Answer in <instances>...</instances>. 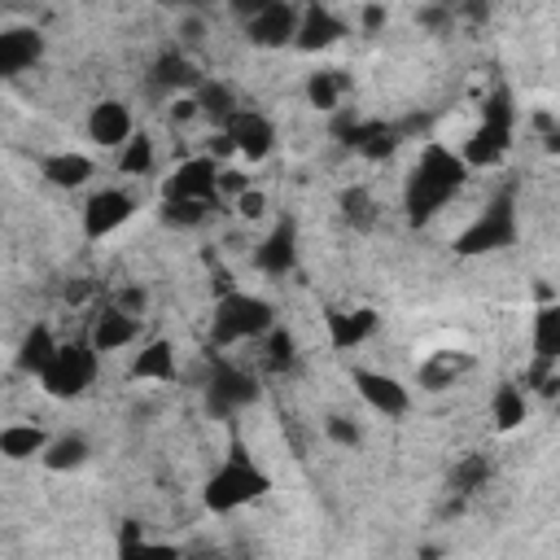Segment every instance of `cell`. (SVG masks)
Here are the masks:
<instances>
[{"label":"cell","instance_id":"cell-1","mask_svg":"<svg viewBox=\"0 0 560 560\" xmlns=\"http://www.w3.org/2000/svg\"><path fill=\"white\" fill-rule=\"evenodd\" d=\"M464 175H468V166H464L459 153H451L446 144H424L420 162H416L411 175H407V197H402V201H407V214H411L416 223H424L429 214H438V210L459 192Z\"/></svg>","mask_w":560,"mask_h":560},{"label":"cell","instance_id":"cell-2","mask_svg":"<svg viewBox=\"0 0 560 560\" xmlns=\"http://www.w3.org/2000/svg\"><path fill=\"white\" fill-rule=\"evenodd\" d=\"M271 328V306L245 289H228L219 293L214 311H210V341L214 346H236V341H254Z\"/></svg>","mask_w":560,"mask_h":560},{"label":"cell","instance_id":"cell-3","mask_svg":"<svg viewBox=\"0 0 560 560\" xmlns=\"http://www.w3.org/2000/svg\"><path fill=\"white\" fill-rule=\"evenodd\" d=\"M267 486H271V481H267V472H258L241 451H232V459H228L223 468H214V472H210V481H206L201 499H206V508H210V512H236V508L254 503Z\"/></svg>","mask_w":560,"mask_h":560},{"label":"cell","instance_id":"cell-4","mask_svg":"<svg viewBox=\"0 0 560 560\" xmlns=\"http://www.w3.org/2000/svg\"><path fill=\"white\" fill-rule=\"evenodd\" d=\"M512 122H516L512 96H508V92H494V96L486 101V114H481L472 140H468L464 153H459L464 166H494V162L508 153V144H512Z\"/></svg>","mask_w":560,"mask_h":560},{"label":"cell","instance_id":"cell-5","mask_svg":"<svg viewBox=\"0 0 560 560\" xmlns=\"http://www.w3.org/2000/svg\"><path fill=\"white\" fill-rule=\"evenodd\" d=\"M39 381H44V389L52 398H79L96 381V350H92V341H66V346L57 341V350L44 363Z\"/></svg>","mask_w":560,"mask_h":560},{"label":"cell","instance_id":"cell-6","mask_svg":"<svg viewBox=\"0 0 560 560\" xmlns=\"http://www.w3.org/2000/svg\"><path fill=\"white\" fill-rule=\"evenodd\" d=\"M512 236H516V214H512V201L503 197V201H494L490 210H481V214L459 232L455 249H459V254H490V249L512 245Z\"/></svg>","mask_w":560,"mask_h":560},{"label":"cell","instance_id":"cell-7","mask_svg":"<svg viewBox=\"0 0 560 560\" xmlns=\"http://www.w3.org/2000/svg\"><path fill=\"white\" fill-rule=\"evenodd\" d=\"M254 398H258V381H254L245 368L219 363V368L210 372V385H206V407H210V416L228 420V416L245 411Z\"/></svg>","mask_w":560,"mask_h":560},{"label":"cell","instance_id":"cell-8","mask_svg":"<svg viewBox=\"0 0 560 560\" xmlns=\"http://www.w3.org/2000/svg\"><path fill=\"white\" fill-rule=\"evenodd\" d=\"M223 131H228V140H232V153H241L245 162L267 158L271 144H276V127H271V118H262L258 109H245V105L223 122Z\"/></svg>","mask_w":560,"mask_h":560},{"label":"cell","instance_id":"cell-9","mask_svg":"<svg viewBox=\"0 0 560 560\" xmlns=\"http://www.w3.org/2000/svg\"><path fill=\"white\" fill-rule=\"evenodd\" d=\"M131 214H136L131 192H122V188H101V192H92L88 206H83V232H88V241H101V236L118 232Z\"/></svg>","mask_w":560,"mask_h":560},{"label":"cell","instance_id":"cell-10","mask_svg":"<svg viewBox=\"0 0 560 560\" xmlns=\"http://www.w3.org/2000/svg\"><path fill=\"white\" fill-rule=\"evenodd\" d=\"M219 162L206 158H188L175 166V175L162 184V197H197V201H214L219 206Z\"/></svg>","mask_w":560,"mask_h":560},{"label":"cell","instance_id":"cell-11","mask_svg":"<svg viewBox=\"0 0 560 560\" xmlns=\"http://www.w3.org/2000/svg\"><path fill=\"white\" fill-rule=\"evenodd\" d=\"M354 389H359V398H363L372 411H381L385 420L407 416V407H411L407 385H398V381L385 376V372H368V368H359V372H354Z\"/></svg>","mask_w":560,"mask_h":560},{"label":"cell","instance_id":"cell-12","mask_svg":"<svg viewBox=\"0 0 560 560\" xmlns=\"http://www.w3.org/2000/svg\"><path fill=\"white\" fill-rule=\"evenodd\" d=\"M293 31H298V9H293L289 0H271L262 13H254V18L245 22L249 44H258V48L293 44Z\"/></svg>","mask_w":560,"mask_h":560},{"label":"cell","instance_id":"cell-13","mask_svg":"<svg viewBox=\"0 0 560 560\" xmlns=\"http://www.w3.org/2000/svg\"><path fill=\"white\" fill-rule=\"evenodd\" d=\"M192 83H201V74H197V66L188 61V52L184 48H171V52H162L158 61H153V70H149V92L153 96H179V92H188Z\"/></svg>","mask_w":560,"mask_h":560},{"label":"cell","instance_id":"cell-14","mask_svg":"<svg viewBox=\"0 0 560 560\" xmlns=\"http://www.w3.org/2000/svg\"><path fill=\"white\" fill-rule=\"evenodd\" d=\"M293 258H298V223H293V219H280V223L267 232V241L254 249V267H258L262 276H284V271L293 267Z\"/></svg>","mask_w":560,"mask_h":560},{"label":"cell","instance_id":"cell-15","mask_svg":"<svg viewBox=\"0 0 560 560\" xmlns=\"http://www.w3.org/2000/svg\"><path fill=\"white\" fill-rule=\"evenodd\" d=\"M346 35V22L337 13H328L324 4H311L306 13H298V31H293V44L302 52H319L328 44H337Z\"/></svg>","mask_w":560,"mask_h":560},{"label":"cell","instance_id":"cell-16","mask_svg":"<svg viewBox=\"0 0 560 560\" xmlns=\"http://www.w3.org/2000/svg\"><path fill=\"white\" fill-rule=\"evenodd\" d=\"M88 136L101 144V149H118L127 136H131V109L122 101H101L92 114H88Z\"/></svg>","mask_w":560,"mask_h":560},{"label":"cell","instance_id":"cell-17","mask_svg":"<svg viewBox=\"0 0 560 560\" xmlns=\"http://www.w3.org/2000/svg\"><path fill=\"white\" fill-rule=\"evenodd\" d=\"M136 332H140V319L136 315H127L122 306H109V311H101L96 315V324H92V350L101 354H109V350H122V346H131L136 341Z\"/></svg>","mask_w":560,"mask_h":560},{"label":"cell","instance_id":"cell-18","mask_svg":"<svg viewBox=\"0 0 560 560\" xmlns=\"http://www.w3.org/2000/svg\"><path fill=\"white\" fill-rule=\"evenodd\" d=\"M372 332H376V311H368V306H359V311H332L328 315V341H332V350H354Z\"/></svg>","mask_w":560,"mask_h":560},{"label":"cell","instance_id":"cell-19","mask_svg":"<svg viewBox=\"0 0 560 560\" xmlns=\"http://www.w3.org/2000/svg\"><path fill=\"white\" fill-rule=\"evenodd\" d=\"M39 52H44V44H39L35 31H26V26H18V31H0V74H18V70L35 66Z\"/></svg>","mask_w":560,"mask_h":560},{"label":"cell","instance_id":"cell-20","mask_svg":"<svg viewBox=\"0 0 560 560\" xmlns=\"http://www.w3.org/2000/svg\"><path fill=\"white\" fill-rule=\"evenodd\" d=\"M39 171L52 188H83L92 179V162L83 153H52V158H44Z\"/></svg>","mask_w":560,"mask_h":560},{"label":"cell","instance_id":"cell-21","mask_svg":"<svg viewBox=\"0 0 560 560\" xmlns=\"http://www.w3.org/2000/svg\"><path fill=\"white\" fill-rule=\"evenodd\" d=\"M468 368H472L468 354L438 350V354H429V359L420 363V385H424V389H446V385H455V376H464Z\"/></svg>","mask_w":560,"mask_h":560},{"label":"cell","instance_id":"cell-22","mask_svg":"<svg viewBox=\"0 0 560 560\" xmlns=\"http://www.w3.org/2000/svg\"><path fill=\"white\" fill-rule=\"evenodd\" d=\"M131 376H136V381H171V376H175V346H171V341H149V346L136 354Z\"/></svg>","mask_w":560,"mask_h":560},{"label":"cell","instance_id":"cell-23","mask_svg":"<svg viewBox=\"0 0 560 560\" xmlns=\"http://www.w3.org/2000/svg\"><path fill=\"white\" fill-rule=\"evenodd\" d=\"M210 210H214V201H197V197H162V223H166V228H179V232L201 228V223L210 219Z\"/></svg>","mask_w":560,"mask_h":560},{"label":"cell","instance_id":"cell-24","mask_svg":"<svg viewBox=\"0 0 560 560\" xmlns=\"http://www.w3.org/2000/svg\"><path fill=\"white\" fill-rule=\"evenodd\" d=\"M44 442H48V433L39 424H9V429H0V455L4 459H31V455L44 451Z\"/></svg>","mask_w":560,"mask_h":560},{"label":"cell","instance_id":"cell-25","mask_svg":"<svg viewBox=\"0 0 560 560\" xmlns=\"http://www.w3.org/2000/svg\"><path fill=\"white\" fill-rule=\"evenodd\" d=\"M346 74H337V70H315L311 74V83H306V101L315 105V109H324V114H332V109H341V96H346Z\"/></svg>","mask_w":560,"mask_h":560},{"label":"cell","instance_id":"cell-26","mask_svg":"<svg viewBox=\"0 0 560 560\" xmlns=\"http://www.w3.org/2000/svg\"><path fill=\"white\" fill-rule=\"evenodd\" d=\"M52 350H57L52 332H48L44 324H35V328L22 337V346H18V368H22V372H31V376H39V372H44V363L52 359Z\"/></svg>","mask_w":560,"mask_h":560},{"label":"cell","instance_id":"cell-27","mask_svg":"<svg viewBox=\"0 0 560 560\" xmlns=\"http://www.w3.org/2000/svg\"><path fill=\"white\" fill-rule=\"evenodd\" d=\"M534 354L538 359H560V306L547 302L534 315Z\"/></svg>","mask_w":560,"mask_h":560},{"label":"cell","instance_id":"cell-28","mask_svg":"<svg viewBox=\"0 0 560 560\" xmlns=\"http://www.w3.org/2000/svg\"><path fill=\"white\" fill-rule=\"evenodd\" d=\"M490 416H494L499 429H516V424H525V389L512 385V381L499 385L494 398H490Z\"/></svg>","mask_w":560,"mask_h":560},{"label":"cell","instance_id":"cell-29","mask_svg":"<svg viewBox=\"0 0 560 560\" xmlns=\"http://www.w3.org/2000/svg\"><path fill=\"white\" fill-rule=\"evenodd\" d=\"M44 464L52 468V472H66V468H79L83 459H88V442L79 438V433H66V438H52V442H44Z\"/></svg>","mask_w":560,"mask_h":560},{"label":"cell","instance_id":"cell-30","mask_svg":"<svg viewBox=\"0 0 560 560\" xmlns=\"http://www.w3.org/2000/svg\"><path fill=\"white\" fill-rule=\"evenodd\" d=\"M197 109L201 114H210V122H228L241 105H236V96H232V88H223V83H201V92H197Z\"/></svg>","mask_w":560,"mask_h":560},{"label":"cell","instance_id":"cell-31","mask_svg":"<svg viewBox=\"0 0 560 560\" xmlns=\"http://www.w3.org/2000/svg\"><path fill=\"white\" fill-rule=\"evenodd\" d=\"M149 166H153V140H149L144 131H140V136L131 131V136L118 144V171H122V175H144Z\"/></svg>","mask_w":560,"mask_h":560},{"label":"cell","instance_id":"cell-32","mask_svg":"<svg viewBox=\"0 0 560 560\" xmlns=\"http://www.w3.org/2000/svg\"><path fill=\"white\" fill-rule=\"evenodd\" d=\"M262 337H267V341H262V363H267V372H289V368H293V359H298L289 328H276V324H271Z\"/></svg>","mask_w":560,"mask_h":560},{"label":"cell","instance_id":"cell-33","mask_svg":"<svg viewBox=\"0 0 560 560\" xmlns=\"http://www.w3.org/2000/svg\"><path fill=\"white\" fill-rule=\"evenodd\" d=\"M490 481V459L486 455H464L459 464H455V472H451V490L455 494H472V490H481Z\"/></svg>","mask_w":560,"mask_h":560},{"label":"cell","instance_id":"cell-34","mask_svg":"<svg viewBox=\"0 0 560 560\" xmlns=\"http://www.w3.org/2000/svg\"><path fill=\"white\" fill-rule=\"evenodd\" d=\"M341 214H346L350 228L368 232V228L376 223V201H372V192H368V188H346V192H341Z\"/></svg>","mask_w":560,"mask_h":560},{"label":"cell","instance_id":"cell-35","mask_svg":"<svg viewBox=\"0 0 560 560\" xmlns=\"http://www.w3.org/2000/svg\"><path fill=\"white\" fill-rule=\"evenodd\" d=\"M324 433L337 442V446H359V424L350 416H328L324 420Z\"/></svg>","mask_w":560,"mask_h":560},{"label":"cell","instance_id":"cell-36","mask_svg":"<svg viewBox=\"0 0 560 560\" xmlns=\"http://www.w3.org/2000/svg\"><path fill=\"white\" fill-rule=\"evenodd\" d=\"M232 201H236V214H241V219H258V214L267 210V197H262L258 188H245V192H236Z\"/></svg>","mask_w":560,"mask_h":560},{"label":"cell","instance_id":"cell-37","mask_svg":"<svg viewBox=\"0 0 560 560\" xmlns=\"http://www.w3.org/2000/svg\"><path fill=\"white\" fill-rule=\"evenodd\" d=\"M201 39H206V18H201V13H188L184 26H179V44H184V48H197Z\"/></svg>","mask_w":560,"mask_h":560},{"label":"cell","instance_id":"cell-38","mask_svg":"<svg viewBox=\"0 0 560 560\" xmlns=\"http://www.w3.org/2000/svg\"><path fill=\"white\" fill-rule=\"evenodd\" d=\"M201 109H197V96H171V122H188V118H197Z\"/></svg>","mask_w":560,"mask_h":560},{"label":"cell","instance_id":"cell-39","mask_svg":"<svg viewBox=\"0 0 560 560\" xmlns=\"http://www.w3.org/2000/svg\"><path fill=\"white\" fill-rule=\"evenodd\" d=\"M144 302H149V298H144V289H122L114 306H122L127 315H140V311H144Z\"/></svg>","mask_w":560,"mask_h":560},{"label":"cell","instance_id":"cell-40","mask_svg":"<svg viewBox=\"0 0 560 560\" xmlns=\"http://www.w3.org/2000/svg\"><path fill=\"white\" fill-rule=\"evenodd\" d=\"M267 4H271V0H228V9H232L241 22H249V18H254V13H262Z\"/></svg>","mask_w":560,"mask_h":560},{"label":"cell","instance_id":"cell-41","mask_svg":"<svg viewBox=\"0 0 560 560\" xmlns=\"http://www.w3.org/2000/svg\"><path fill=\"white\" fill-rule=\"evenodd\" d=\"M446 9L451 13H464V18H486V0H451Z\"/></svg>","mask_w":560,"mask_h":560},{"label":"cell","instance_id":"cell-42","mask_svg":"<svg viewBox=\"0 0 560 560\" xmlns=\"http://www.w3.org/2000/svg\"><path fill=\"white\" fill-rule=\"evenodd\" d=\"M385 26V9L381 4H368L363 9V31H381Z\"/></svg>","mask_w":560,"mask_h":560},{"label":"cell","instance_id":"cell-43","mask_svg":"<svg viewBox=\"0 0 560 560\" xmlns=\"http://www.w3.org/2000/svg\"><path fill=\"white\" fill-rule=\"evenodd\" d=\"M166 9H184V13H201L206 9V0H162Z\"/></svg>","mask_w":560,"mask_h":560}]
</instances>
